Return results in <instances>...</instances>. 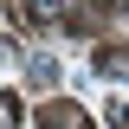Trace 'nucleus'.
<instances>
[{"label":"nucleus","mask_w":129,"mask_h":129,"mask_svg":"<svg viewBox=\"0 0 129 129\" xmlns=\"http://www.w3.org/2000/svg\"><path fill=\"white\" fill-rule=\"evenodd\" d=\"M39 129H90V116H84L78 103H45V110H39Z\"/></svg>","instance_id":"1"},{"label":"nucleus","mask_w":129,"mask_h":129,"mask_svg":"<svg viewBox=\"0 0 129 129\" xmlns=\"http://www.w3.org/2000/svg\"><path fill=\"white\" fill-rule=\"evenodd\" d=\"M26 78L39 84V90H52V84H58V58H26Z\"/></svg>","instance_id":"4"},{"label":"nucleus","mask_w":129,"mask_h":129,"mask_svg":"<svg viewBox=\"0 0 129 129\" xmlns=\"http://www.w3.org/2000/svg\"><path fill=\"white\" fill-rule=\"evenodd\" d=\"M110 129H129V103H110Z\"/></svg>","instance_id":"6"},{"label":"nucleus","mask_w":129,"mask_h":129,"mask_svg":"<svg viewBox=\"0 0 129 129\" xmlns=\"http://www.w3.org/2000/svg\"><path fill=\"white\" fill-rule=\"evenodd\" d=\"M97 71L103 78H129V45H103L97 52Z\"/></svg>","instance_id":"3"},{"label":"nucleus","mask_w":129,"mask_h":129,"mask_svg":"<svg viewBox=\"0 0 129 129\" xmlns=\"http://www.w3.org/2000/svg\"><path fill=\"white\" fill-rule=\"evenodd\" d=\"M19 13L32 26H64V0H19Z\"/></svg>","instance_id":"2"},{"label":"nucleus","mask_w":129,"mask_h":129,"mask_svg":"<svg viewBox=\"0 0 129 129\" xmlns=\"http://www.w3.org/2000/svg\"><path fill=\"white\" fill-rule=\"evenodd\" d=\"M19 123H26V103L13 90H0V129H19Z\"/></svg>","instance_id":"5"},{"label":"nucleus","mask_w":129,"mask_h":129,"mask_svg":"<svg viewBox=\"0 0 129 129\" xmlns=\"http://www.w3.org/2000/svg\"><path fill=\"white\" fill-rule=\"evenodd\" d=\"M97 7H129V0H97Z\"/></svg>","instance_id":"7"}]
</instances>
